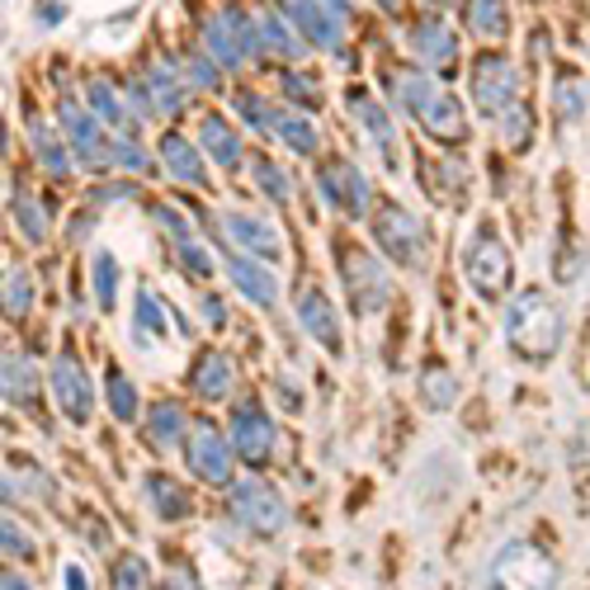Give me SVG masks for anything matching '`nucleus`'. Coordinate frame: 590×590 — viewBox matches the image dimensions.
<instances>
[{"label":"nucleus","instance_id":"obj_1","mask_svg":"<svg viewBox=\"0 0 590 590\" xmlns=\"http://www.w3.org/2000/svg\"><path fill=\"white\" fill-rule=\"evenodd\" d=\"M393 95H397V109H407L435 142L458 147V142L468 137L463 105L435 81V71H401V76L393 81Z\"/></svg>","mask_w":590,"mask_h":590},{"label":"nucleus","instance_id":"obj_2","mask_svg":"<svg viewBox=\"0 0 590 590\" xmlns=\"http://www.w3.org/2000/svg\"><path fill=\"white\" fill-rule=\"evenodd\" d=\"M506 340L515 354L529 359V364H549V359L563 350V308L539 289L515 293L506 302Z\"/></svg>","mask_w":590,"mask_h":590},{"label":"nucleus","instance_id":"obj_3","mask_svg":"<svg viewBox=\"0 0 590 590\" xmlns=\"http://www.w3.org/2000/svg\"><path fill=\"white\" fill-rule=\"evenodd\" d=\"M563 586V567L549 557V549L529 539L501 543L492 567H486V590H557Z\"/></svg>","mask_w":590,"mask_h":590},{"label":"nucleus","instance_id":"obj_4","mask_svg":"<svg viewBox=\"0 0 590 590\" xmlns=\"http://www.w3.org/2000/svg\"><path fill=\"white\" fill-rule=\"evenodd\" d=\"M463 279L468 289L478 293L482 302H501L510 293V279H515V261H510V246L501 241L492 227H478L463 246Z\"/></svg>","mask_w":590,"mask_h":590},{"label":"nucleus","instance_id":"obj_5","mask_svg":"<svg viewBox=\"0 0 590 590\" xmlns=\"http://www.w3.org/2000/svg\"><path fill=\"white\" fill-rule=\"evenodd\" d=\"M227 510H232V520L255 539H279L284 529H289V501L261 478L227 486Z\"/></svg>","mask_w":590,"mask_h":590},{"label":"nucleus","instance_id":"obj_6","mask_svg":"<svg viewBox=\"0 0 590 590\" xmlns=\"http://www.w3.org/2000/svg\"><path fill=\"white\" fill-rule=\"evenodd\" d=\"M369 232H373V241H378V251L387 255V261H397L401 269H425L430 232L416 213H407L401 204H383V208H373Z\"/></svg>","mask_w":590,"mask_h":590},{"label":"nucleus","instance_id":"obj_7","mask_svg":"<svg viewBox=\"0 0 590 590\" xmlns=\"http://www.w3.org/2000/svg\"><path fill=\"white\" fill-rule=\"evenodd\" d=\"M340 284L350 293V308L359 316H378L393 302V284H387L383 261H373L364 246H340Z\"/></svg>","mask_w":590,"mask_h":590},{"label":"nucleus","instance_id":"obj_8","mask_svg":"<svg viewBox=\"0 0 590 590\" xmlns=\"http://www.w3.org/2000/svg\"><path fill=\"white\" fill-rule=\"evenodd\" d=\"M204 43L222 67H246L251 52L261 48V28H255V20L241 5H222L218 14L204 20Z\"/></svg>","mask_w":590,"mask_h":590},{"label":"nucleus","instance_id":"obj_9","mask_svg":"<svg viewBox=\"0 0 590 590\" xmlns=\"http://www.w3.org/2000/svg\"><path fill=\"white\" fill-rule=\"evenodd\" d=\"M232 463H237V449H232V435H222L213 421H198L184 440V468L190 478L208 482V486H232Z\"/></svg>","mask_w":590,"mask_h":590},{"label":"nucleus","instance_id":"obj_10","mask_svg":"<svg viewBox=\"0 0 590 590\" xmlns=\"http://www.w3.org/2000/svg\"><path fill=\"white\" fill-rule=\"evenodd\" d=\"M468 91H472V105H478L486 119H506L515 113V95H520V76L506 57H478L472 62V76H468Z\"/></svg>","mask_w":590,"mask_h":590},{"label":"nucleus","instance_id":"obj_11","mask_svg":"<svg viewBox=\"0 0 590 590\" xmlns=\"http://www.w3.org/2000/svg\"><path fill=\"white\" fill-rule=\"evenodd\" d=\"M316 190H322V198L330 208L345 213V218H354V222L369 213V180L350 156H330V161L316 166Z\"/></svg>","mask_w":590,"mask_h":590},{"label":"nucleus","instance_id":"obj_12","mask_svg":"<svg viewBox=\"0 0 590 590\" xmlns=\"http://www.w3.org/2000/svg\"><path fill=\"white\" fill-rule=\"evenodd\" d=\"M48 383H52L57 411H62L67 421L85 425V421L95 416V383H91V373H85L81 354H71V350L57 354V359H52V369H48Z\"/></svg>","mask_w":590,"mask_h":590},{"label":"nucleus","instance_id":"obj_13","mask_svg":"<svg viewBox=\"0 0 590 590\" xmlns=\"http://www.w3.org/2000/svg\"><path fill=\"white\" fill-rule=\"evenodd\" d=\"M232 449H237L241 463L265 468L269 458H275V449H279L275 416L261 411L255 401H246V407H237V411H232Z\"/></svg>","mask_w":590,"mask_h":590},{"label":"nucleus","instance_id":"obj_14","mask_svg":"<svg viewBox=\"0 0 590 590\" xmlns=\"http://www.w3.org/2000/svg\"><path fill=\"white\" fill-rule=\"evenodd\" d=\"M57 123H62V133H67V142H71V152H76L81 166H105L109 161L105 123H99L91 109H81L76 99H62V105H57Z\"/></svg>","mask_w":590,"mask_h":590},{"label":"nucleus","instance_id":"obj_15","mask_svg":"<svg viewBox=\"0 0 590 590\" xmlns=\"http://www.w3.org/2000/svg\"><path fill=\"white\" fill-rule=\"evenodd\" d=\"M298 326L308 330V336L322 345V350L330 359L345 354V340H340V316H336V302H330L316 284H308V289L298 293Z\"/></svg>","mask_w":590,"mask_h":590},{"label":"nucleus","instance_id":"obj_16","mask_svg":"<svg viewBox=\"0 0 590 590\" xmlns=\"http://www.w3.org/2000/svg\"><path fill=\"white\" fill-rule=\"evenodd\" d=\"M218 222H222V237L232 241L241 255H255V261H279V255H284V241L275 232V222H261V218L237 213V208H227Z\"/></svg>","mask_w":590,"mask_h":590},{"label":"nucleus","instance_id":"obj_17","mask_svg":"<svg viewBox=\"0 0 590 590\" xmlns=\"http://www.w3.org/2000/svg\"><path fill=\"white\" fill-rule=\"evenodd\" d=\"M345 105H350V113L359 119V128L369 133V142H373V152L387 161V170H397V161H401V142H397V128H393V119H387V109L378 105L373 95H364V91H350L345 95Z\"/></svg>","mask_w":590,"mask_h":590},{"label":"nucleus","instance_id":"obj_18","mask_svg":"<svg viewBox=\"0 0 590 590\" xmlns=\"http://www.w3.org/2000/svg\"><path fill=\"white\" fill-rule=\"evenodd\" d=\"M227 279H232L237 293L251 298L255 308H275L279 302V275L265 261H255V255H232V261H227Z\"/></svg>","mask_w":590,"mask_h":590},{"label":"nucleus","instance_id":"obj_19","mask_svg":"<svg viewBox=\"0 0 590 590\" xmlns=\"http://www.w3.org/2000/svg\"><path fill=\"white\" fill-rule=\"evenodd\" d=\"M293 14V24L302 28V38L316 43V48H326V52H336L340 48V14L336 10H326L322 0H284Z\"/></svg>","mask_w":590,"mask_h":590},{"label":"nucleus","instance_id":"obj_20","mask_svg":"<svg viewBox=\"0 0 590 590\" xmlns=\"http://www.w3.org/2000/svg\"><path fill=\"white\" fill-rule=\"evenodd\" d=\"M232 383H237V364H232V354H222V350H204L194 359V369H190V387L204 401H222L227 393H232Z\"/></svg>","mask_w":590,"mask_h":590},{"label":"nucleus","instance_id":"obj_21","mask_svg":"<svg viewBox=\"0 0 590 590\" xmlns=\"http://www.w3.org/2000/svg\"><path fill=\"white\" fill-rule=\"evenodd\" d=\"M161 166H166L180 184H194V190H204V184H208L204 147H194V142L180 137V133H166V137H161Z\"/></svg>","mask_w":590,"mask_h":590},{"label":"nucleus","instance_id":"obj_22","mask_svg":"<svg viewBox=\"0 0 590 590\" xmlns=\"http://www.w3.org/2000/svg\"><path fill=\"white\" fill-rule=\"evenodd\" d=\"M198 147H204V156L213 166H222L227 176H237V166H241V137H237V128L222 119V113H208L204 123H198Z\"/></svg>","mask_w":590,"mask_h":590},{"label":"nucleus","instance_id":"obj_23","mask_svg":"<svg viewBox=\"0 0 590 590\" xmlns=\"http://www.w3.org/2000/svg\"><path fill=\"white\" fill-rule=\"evenodd\" d=\"M411 52H416V62H425V71H435V67H449L454 62V52H458V38L449 34V24H440V20H421L411 28Z\"/></svg>","mask_w":590,"mask_h":590},{"label":"nucleus","instance_id":"obj_24","mask_svg":"<svg viewBox=\"0 0 590 590\" xmlns=\"http://www.w3.org/2000/svg\"><path fill=\"white\" fill-rule=\"evenodd\" d=\"M147 99L156 113H184V105H190V81L170 62H156L147 71Z\"/></svg>","mask_w":590,"mask_h":590},{"label":"nucleus","instance_id":"obj_25","mask_svg":"<svg viewBox=\"0 0 590 590\" xmlns=\"http://www.w3.org/2000/svg\"><path fill=\"white\" fill-rule=\"evenodd\" d=\"M38 383H43V373L38 364L28 354H5V378H0V387H5V401L10 407H34L38 401Z\"/></svg>","mask_w":590,"mask_h":590},{"label":"nucleus","instance_id":"obj_26","mask_svg":"<svg viewBox=\"0 0 590 590\" xmlns=\"http://www.w3.org/2000/svg\"><path fill=\"white\" fill-rule=\"evenodd\" d=\"M269 133H275L284 147L298 152V156H312L322 147V137H316V123L308 113H293V109H275V119H269Z\"/></svg>","mask_w":590,"mask_h":590},{"label":"nucleus","instance_id":"obj_27","mask_svg":"<svg viewBox=\"0 0 590 590\" xmlns=\"http://www.w3.org/2000/svg\"><path fill=\"white\" fill-rule=\"evenodd\" d=\"M147 506L152 515H161V520H184L190 515V492L176 482V478H166V472H152L147 478Z\"/></svg>","mask_w":590,"mask_h":590},{"label":"nucleus","instance_id":"obj_28","mask_svg":"<svg viewBox=\"0 0 590 590\" xmlns=\"http://www.w3.org/2000/svg\"><path fill=\"white\" fill-rule=\"evenodd\" d=\"M147 440L156 449H180L184 440H190V430H184V411L180 401H156L152 416H147Z\"/></svg>","mask_w":590,"mask_h":590},{"label":"nucleus","instance_id":"obj_29","mask_svg":"<svg viewBox=\"0 0 590 590\" xmlns=\"http://www.w3.org/2000/svg\"><path fill=\"white\" fill-rule=\"evenodd\" d=\"M133 336L142 350H152V345H161L166 340V308H161V298H156L152 289H142L137 293V308H133Z\"/></svg>","mask_w":590,"mask_h":590},{"label":"nucleus","instance_id":"obj_30","mask_svg":"<svg viewBox=\"0 0 590 590\" xmlns=\"http://www.w3.org/2000/svg\"><path fill=\"white\" fill-rule=\"evenodd\" d=\"M463 24L478 38H501L510 28V5H506V0H468V5H463Z\"/></svg>","mask_w":590,"mask_h":590},{"label":"nucleus","instance_id":"obj_31","mask_svg":"<svg viewBox=\"0 0 590 590\" xmlns=\"http://www.w3.org/2000/svg\"><path fill=\"white\" fill-rule=\"evenodd\" d=\"M85 105H91V113H95L99 123H105V128H119V133L137 123L133 113L123 109V99L113 95V85H109V81H91V85H85Z\"/></svg>","mask_w":590,"mask_h":590},{"label":"nucleus","instance_id":"obj_32","mask_svg":"<svg viewBox=\"0 0 590 590\" xmlns=\"http://www.w3.org/2000/svg\"><path fill=\"white\" fill-rule=\"evenodd\" d=\"M28 142H34V156H38V166L48 170L52 180H67L71 176V161H67V152H62V142H57V133L43 119L28 123Z\"/></svg>","mask_w":590,"mask_h":590},{"label":"nucleus","instance_id":"obj_33","mask_svg":"<svg viewBox=\"0 0 590 590\" xmlns=\"http://www.w3.org/2000/svg\"><path fill=\"white\" fill-rule=\"evenodd\" d=\"M14 222H20V232H24V241H34V246H43V241H48V227H52V213L38 204L34 194H14Z\"/></svg>","mask_w":590,"mask_h":590},{"label":"nucleus","instance_id":"obj_34","mask_svg":"<svg viewBox=\"0 0 590 590\" xmlns=\"http://www.w3.org/2000/svg\"><path fill=\"white\" fill-rule=\"evenodd\" d=\"M105 397H109V411L119 416V421H137V416H142L137 387H133V378H128L123 369H109L105 373Z\"/></svg>","mask_w":590,"mask_h":590},{"label":"nucleus","instance_id":"obj_35","mask_svg":"<svg viewBox=\"0 0 590 590\" xmlns=\"http://www.w3.org/2000/svg\"><path fill=\"white\" fill-rule=\"evenodd\" d=\"M421 397H425V407H430V411H449V407H454V397H458L454 373L444 369V364H430V369L421 373Z\"/></svg>","mask_w":590,"mask_h":590},{"label":"nucleus","instance_id":"obj_36","mask_svg":"<svg viewBox=\"0 0 590 590\" xmlns=\"http://www.w3.org/2000/svg\"><path fill=\"white\" fill-rule=\"evenodd\" d=\"M91 284H95V302L109 312L113 302H119V261H113L109 251H95V261H91Z\"/></svg>","mask_w":590,"mask_h":590},{"label":"nucleus","instance_id":"obj_37","mask_svg":"<svg viewBox=\"0 0 590 590\" xmlns=\"http://www.w3.org/2000/svg\"><path fill=\"white\" fill-rule=\"evenodd\" d=\"M28 308H34V284H28V269L10 265L5 269V316H10V322H24Z\"/></svg>","mask_w":590,"mask_h":590},{"label":"nucleus","instance_id":"obj_38","mask_svg":"<svg viewBox=\"0 0 590 590\" xmlns=\"http://www.w3.org/2000/svg\"><path fill=\"white\" fill-rule=\"evenodd\" d=\"M586 109H590L586 81L581 76H563V81H557V119H563V123H581Z\"/></svg>","mask_w":590,"mask_h":590},{"label":"nucleus","instance_id":"obj_39","mask_svg":"<svg viewBox=\"0 0 590 590\" xmlns=\"http://www.w3.org/2000/svg\"><path fill=\"white\" fill-rule=\"evenodd\" d=\"M255 28H261V43L265 48H275L279 57H302V48H308V38H289V28H284V20L279 14H261V20H255Z\"/></svg>","mask_w":590,"mask_h":590},{"label":"nucleus","instance_id":"obj_40","mask_svg":"<svg viewBox=\"0 0 590 590\" xmlns=\"http://www.w3.org/2000/svg\"><path fill=\"white\" fill-rule=\"evenodd\" d=\"M109 586L113 590H152V571H147V563H142V557H119V563H113V571H109Z\"/></svg>","mask_w":590,"mask_h":590},{"label":"nucleus","instance_id":"obj_41","mask_svg":"<svg viewBox=\"0 0 590 590\" xmlns=\"http://www.w3.org/2000/svg\"><path fill=\"white\" fill-rule=\"evenodd\" d=\"M251 170H255V184H261L265 198H275V204H289V198H293V184H289V176H284L275 161H255Z\"/></svg>","mask_w":590,"mask_h":590},{"label":"nucleus","instance_id":"obj_42","mask_svg":"<svg viewBox=\"0 0 590 590\" xmlns=\"http://www.w3.org/2000/svg\"><path fill=\"white\" fill-rule=\"evenodd\" d=\"M0 549H5L10 563H28V557H34V539L24 534L20 520H10L5 515V525H0Z\"/></svg>","mask_w":590,"mask_h":590},{"label":"nucleus","instance_id":"obj_43","mask_svg":"<svg viewBox=\"0 0 590 590\" xmlns=\"http://www.w3.org/2000/svg\"><path fill=\"white\" fill-rule=\"evenodd\" d=\"M232 109H237V113H241V119H246L251 128H261V133H269V119H275V109H269L261 95H251V91H237Z\"/></svg>","mask_w":590,"mask_h":590},{"label":"nucleus","instance_id":"obj_44","mask_svg":"<svg viewBox=\"0 0 590 590\" xmlns=\"http://www.w3.org/2000/svg\"><path fill=\"white\" fill-rule=\"evenodd\" d=\"M109 161L123 166V170H147V152H142L133 137L119 133V142H109Z\"/></svg>","mask_w":590,"mask_h":590},{"label":"nucleus","instance_id":"obj_45","mask_svg":"<svg viewBox=\"0 0 590 590\" xmlns=\"http://www.w3.org/2000/svg\"><path fill=\"white\" fill-rule=\"evenodd\" d=\"M184 81L198 85V91H218V67H213L208 57L190 52V62H184Z\"/></svg>","mask_w":590,"mask_h":590},{"label":"nucleus","instance_id":"obj_46","mask_svg":"<svg viewBox=\"0 0 590 590\" xmlns=\"http://www.w3.org/2000/svg\"><path fill=\"white\" fill-rule=\"evenodd\" d=\"M279 85H284V91H289L293 99H302V105H316V99H322V85H316L312 76H298V71H284V76H279Z\"/></svg>","mask_w":590,"mask_h":590},{"label":"nucleus","instance_id":"obj_47","mask_svg":"<svg viewBox=\"0 0 590 590\" xmlns=\"http://www.w3.org/2000/svg\"><path fill=\"white\" fill-rule=\"evenodd\" d=\"M180 255H184V269H190L194 279H208V275H213V261H208V251H204V246H194V241H184Z\"/></svg>","mask_w":590,"mask_h":590},{"label":"nucleus","instance_id":"obj_48","mask_svg":"<svg viewBox=\"0 0 590 590\" xmlns=\"http://www.w3.org/2000/svg\"><path fill=\"white\" fill-rule=\"evenodd\" d=\"M156 222H166V232H170V237H176V241H180V246H184V241H194V237H190V222H184V218H180V208H170V204H161V208H156Z\"/></svg>","mask_w":590,"mask_h":590},{"label":"nucleus","instance_id":"obj_49","mask_svg":"<svg viewBox=\"0 0 590 590\" xmlns=\"http://www.w3.org/2000/svg\"><path fill=\"white\" fill-rule=\"evenodd\" d=\"M62 581H67V590H91V577H85L76 563H67V567H62Z\"/></svg>","mask_w":590,"mask_h":590},{"label":"nucleus","instance_id":"obj_50","mask_svg":"<svg viewBox=\"0 0 590 590\" xmlns=\"http://www.w3.org/2000/svg\"><path fill=\"white\" fill-rule=\"evenodd\" d=\"M204 316H208V322H213V326H218V322H222V302H218V298H213V293L204 298Z\"/></svg>","mask_w":590,"mask_h":590},{"label":"nucleus","instance_id":"obj_51","mask_svg":"<svg viewBox=\"0 0 590 590\" xmlns=\"http://www.w3.org/2000/svg\"><path fill=\"white\" fill-rule=\"evenodd\" d=\"M0 590H28V581L20 577V571H5V581H0Z\"/></svg>","mask_w":590,"mask_h":590},{"label":"nucleus","instance_id":"obj_52","mask_svg":"<svg viewBox=\"0 0 590 590\" xmlns=\"http://www.w3.org/2000/svg\"><path fill=\"white\" fill-rule=\"evenodd\" d=\"M161 590H190V581H166Z\"/></svg>","mask_w":590,"mask_h":590},{"label":"nucleus","instance_id":"obj_53","mask_svg":"<svg viewBox=\"0 0 590 590\" xmlns=\"http://www.w3.org/2000/svg\"><path fill=\"white\" fill-rule=\"evenodd\" d=\"M378 5H383V10H397V5H401V0H378Z\"/></svg>","mask_w":590,"mask_h":590},{"label":"nucleus","instance_id":"obj_54","mask_svg":"<svg viewBox=\"0 0 590 590\" xmlns=\"http://www.w3.org/2000/svg\"><path fill=\"white\" fill-rule=\"evenodd\" d=\"M430 5H449V0H430Z\"/></svg>","mask_w":590,"mask_h":590}]
</instances>
